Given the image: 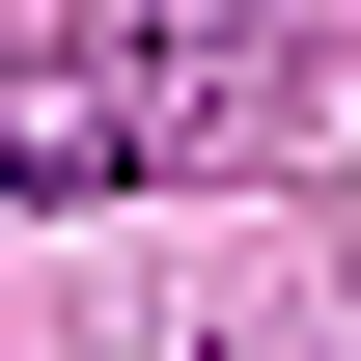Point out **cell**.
I'll return each instance as SVG.
<instances>
[{"instance_id":"6da1fadb","label":"cell","mask_w":361,"mask_h":361,"mask_svg":"<svg viewBox=\"0 0 361 361\" xmlns=\"http://www.w3.org/2000/svg\"><path fill=\"white\" fill-rule=\"evenodd\" d=\"M139 28H167V56H223V28H306V0H139Z\"/></svg>"}]
</instances>
